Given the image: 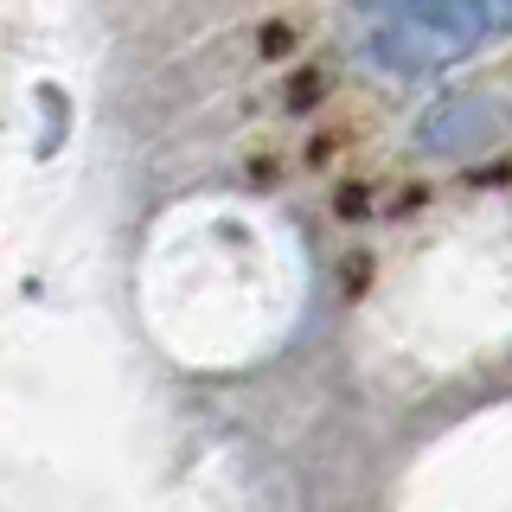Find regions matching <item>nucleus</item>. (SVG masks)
<instances>
[{"label": "nucleus", "mask_w": 512, "mask_h": 512, "mask_svg": "<svg viewBox=\"0 0 512 512\" xmlns=\"http://www.w3.org/2000/svg\"><path fill=\"white\" fill-rule=\"evenodd\" d=\"M487 32H493V13L480 0H404V7L378 13V26L365 32V58L378 71L423 77L480 52Z\"/></svg>", "instance_id": "obj_1"}, {"label": "nucleus", "mask_w": 512, "mask_h": 512, "mask_svg": "<svg viewBox=\"0 0 512 512\" xmlns=\"http://www.w3.org/2000/svg\"><path fill=\"white\" fill-rule=\"evenodd\" d=\"M480 7L493 13V26H512V0H480Z\"/></svg>", "instance_id": "obj_2"}, {"label": "nucleus", "mask_w": 512, "mask_h": 512, "mask_svg": "<svg viewBox=\"0 0 512 512\" xmlns=\"http://www.w3.org/2000/svg\"><path fill=\"white\" fill-rule=\"evenodd\" d=\"M372 7H384V13H391V7H404V0H372Z\"/></svg>", "instance_id": "obj_3"}]
</instances>
